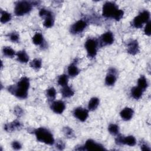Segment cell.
I'll return each mask as SVG.
<instances>
[{
	"mask_svg": "<svg viewBox=\"0 0 151 151\" xmlns=\"http://www.w3.org/2000/svg\"><path fill=\"white\" fill-rule=\"evenodd\" d=\"M137 86L144 91L148 86V83L146 78L144 76H141L137 81Z\"/></svg>",
	"mask_w": 151,
	"mask_h": 151,
	"instance_id": "22",
	"label": "cell"
},
{
	"mask_svg": "<svg viewBox=\"0 0 151 151\" xmlns=\"http://www.w3.org/2000/svg\"><path fill=\"white\" fill-rule=\"evenodd\" d=\"M99 99L97 97H93L90 99L88 104V109L90 110H94L99 104Z\"/></svg>",
	"mask_w": 151,
	"mask_h": 151,
	"instance_id": "23",
	"label": "cell"
},
{
	"mask_svg": "<svg viewBox=\"0 0 151 151\" xmlns=\"http://www.w3.org/2000/svg\"><path fill=\"white\" fill-rule=\"evenodd\" d=\"M139 51V47L136 40H132L127 45V52L132 54L135 55Z\"/></svg>",
	"mask_w": 151,
	"mask_h": 151,
	"instance_id": "15",
	"label": "cell"
},
{
	"mask_svg": "<svg viewBox=\"0 0 151 151\" xmlns=\"http://www.w3.org/2000/svg\"><path fill=\"white\" fill-rule=\"evenodd\" d=\"M55 146H56V147H57V149L60 150H63L65 147V145L62 140H58L56 142Z\"/></svg>",
	"mask_w": 151,
	"mask_h": 151,
	"instance_id": "35",
	"label": "cell"
},
{
	"mask_svg": "<svg viewBox=\"0 0 151 151\" xmlns=\"http://www.w3.org/2000/svg\"><path fill=\"white\" fill-rule=\"evenodd\" d=\"M108 130L112 135H118L119 133V127L116 124H110L108 127Z\"/></svg>",
	"mask_w": 151,
	"mask_h": 151,
	"instance_id": "27",
	"label": "cell"
},
{
	"mask_svg": "<svg viewBox=\"0 0 151 151\" xmlns=\"http://www.w3.org/2000/svg\"><path fill=\"white\" fill-rule=\"evenodd\" d=\"M114 42V36L110 31L103 34L100 37V43L102 46L110 45Z\"/></svg>",
	"mask_w": 151,
	"mask_h": 151,
	"instance_id": "11",
	"label": "cell"
},
{
	"mask_svg": "<svg viewBox=\"0 0 151 151\" xmlns=\"http://www.w3.org/2000/svg\"><path fill=\"white\" fill-rule=\"evenodd\" d=\"M4 55L7 57L12 58L15 55V51L10 47H4L2 50Z\"/></svg>",
	"mask_w": 151,
	"mask_h": 151,
	"instance_id": "24",
	"label": "cell"
},
{
	"mask_svg": "<svg viewBox=\"0 0 151 151\" xmlns=\"http://www.w3.org/2000/svg\"><path fill=\"white\" fill-rule=\"evenodd\" d=\"M140 149L142 150H146V151H150V149L148 145L145 142H141L140 143Z\"/></svg>",
	"mask_w": 151,
	"mask_h": 151,
	"instance_id": "37",
	"label": "cell"
},
{
	"mask_svg": "<svg viewBox=\"0 0 151 151\" xmlns=\"http://www.w3.org/2000/svg\"><path fill=\"white\" fill-rule=\"evenodd\" d=\"M102 14L106 18H111L116 21H119L123 17L124 12L119 9L114 2H106L103 6Z\"/></svg>",
	"mask_w": 151,
	"mask_h": 151,
	"instance_id": "2",
	"label": "cell"
},
{
	"mask_svg": "<svg viewBox=\"0 0 151 151\" xmlns=\"http://www.w3.org/2000/svg\"><path fill=\"white\" fill-rule=\"evenodd\" d=\"M29 87V80L27 77H22L17 86H10L8 90L13 95L19 99H24L27 97L28 90Z\"/></svg>",
	"mask_w": 151,
	"mask_h": 151,
	"instance_id": "1",
	"label": "cell"
},
{
	"mask_svg": "<svg viewBox=\"0 0 151 151\" xmlns=\"http://www.w3.org/2000/svg\"><path fill=\"white\" fill-rule=\"evenodd\" d=\"M134 111L132 108L125 107L120 113L122 119L125 121L130 120L133 116Z\"/></svg>",
	"mask_w": 151,
	"mask_h": 151,
	"instance_id": "14",
	"label": "cell"
},
{
	"mask_svg": "<svg viewBox=\"0 0 151 151\" xmlns=\"http://www.w3.org/2000/svg\"><path fill=\"white\" fill-rule=\"evenodd\" d=\"M44 41V38L41 33H36L32 37V42L35 45H41Z\"/></svg>",
	"mask_w": 151,
	"mask_h": 151,
	"instance_id": "25",
	"label": "cell"
},
{
	"mask_svg": "<svg viewBox=\"0 0 151 151\" xmlns=\"http://www.w3.org/2000/svg\"><path fill=\"white\" fill-rule=\"evenodd\" d=\"M17 60L22 63H26L29 60V57L27 52L24 50L19 51L17 53Z\"/></svg>",
	"mask_w": 151,
	"mask_h": 151,
	"instance_id": "18",
	"label": "cell"
},
{
	"mask_svg": "<svg viewBox=\"0 0 151 151\" xmlns=\"http://www.w3.org/2000/svg\"><path fill=\"white\" fill-rule=\"evenodd\" d=\"M12 147L15 150H19L21 148V145L18 141H14L12 143Z\"/></svg>",
	"mask_w": 151,
	"mask_h": 151,
	"instance_id": "34",
	"label": "cell"
},
{
	"mask_svg": "<svg viewBox=\"0 0 151 151\" xmlns=\"http://www.w3.org/2000/svg\"><path fill=\"white\" fill-rule=\"evenodd\" d=\"M98 42L94 38H88L85 42V48L86 49L88 56L93 58L96 55L97 51Z\"/></svg>",
	"mask_w": 151,
	"mask_h": 151,
	"instance_id": "7",
	"label": "cell"
},
{
	"mask_svg": "<svg viewBox=\"0 0 151 151\" xmlns=\"http://www.w3.org/2000/svg\"><path fill=\"white\" fill-rule=\"evenodd\" d=\"M87 22L84 20L81 19L74 23L70 28V32L74 34L82 32L87 27Z\"/></svg>",
	"mask_w": 151,
	"mask_h": 151,
	"instance_id": "8",
	"label": "cell"
},
{
	"mask_svg": "<svg viewBox=\"0 0 151 151\" xmlns=\"http://www.w3.org/2000/svg\"><path fill=\"white\" fill-rule=\"evenodd\" d=\"M30 66L32 68L35 70H39L41 67L42 62L41 60L39 58H35L33 60H32L30 63Z\"/></svg>",
	"mask_w": 151,
	"mask_h": 151,
	"instance_id": "28",
	"label": "cell"
},
{
	"mask_svg": "<svg viewBox=\"0 0 151 151\" xmlns=\"http://www.w3.org/2000/svg\"><path fill=\"white\" fill-rule=\"evenodd\" d=\"M143 90L138 86L134 87L131 89V95L135 99H140L143 94Z\"/></svg>",
	"mask_w": 151,
	"mask_h": 151,
	"instance_id": "20",
	"label": "cell"
},
{
	"mask_svg": "<svg viewBox=\"0 0 151 151\" xmlns=\"http://www.w3.org/2000/svg\"><path fill=\"white\" fill-rule=\"evenodd\" d=\"M144 32L146 35H148V36L150 35V21L146 23V25L144 29Z\"/></svg>",
	"mask_w": 151,
	"mask_h": 151,
	"instance_id": "33",
	"label": "cell"
},
{
	"mask_svg": "<svg viewBox=\"0 0 151 151\" xmlns=\"http://www.w3.org/2000/svg\"><path fill=\"white\" fill-rule=\"evenodd\" d=\"M35 137L38 141L46 145H52L55 141L51 133L44 127H39L34 131Z\"/></svg>",
	"mask_w": 151,
	"mask_h": 151,
	"instance_id": "3",
	"label": "cell"
},
{
	"mask_svg": "<svg viewBox=\"0 0 151 151\" xmlns=\"http://www.w3.org/2000/svg\"><path fill=\"white\" fill-rule=\"evenodd\" d=\"M32 2L22 1H18L15 4L14 12L18 16H21L28 13L32 9Z\"/></svg>",
	"mask_w": 151,
	"mask_h": 151,
	"instance_id": "4",
	"label": "cell"
},
{
	"mask_svg": "<svg viewBox=\"0 0 151 151\" xmlns=\"http://www.w3.org/2000/svg\"><path fill=\"white\" fill-rule=\"evenodd\" d=\"M68 81V77L66 74L61 75L58 79V84L62 87H64L67 85Z\"/></svg>",
	"mask_w": 151,
	"mask_h": 151,
	"instance_id": "29",
	"label": "cell"
},
{
	"mask_svg": "<svg viewBox=\"0 0 151 151\" xmlns=\"http://www.w3.org/2000/svg\"><path fill=\"white\" fill-rule=\"evenodd\" d=\"M136 140L134 136H128L127 137H123L122 140V145H126L130 146H133L136 145Z\"/></svg>",
	"mask_w": 151,
	"mask_h": 151,
	"instance_id": "17",
	"label": "cell"
},
{
	"mask_svg": "<svg viewBox=\"0 0 151 151\" xmlns=\"http://www.w3.org/2000/svg\"><path fill=\"white\" fill-rule=\"evenodd\" d=\"M22 113H23V110L19 106H17L14 109V113L16 116H21L22 114Z\"/></svg>",
	"mask_w": 151,
	"mask_h": 151,
	"instance_id": "36",
	"label": "cell"
},
{
	"mask_svg": "<svg viewBox=\"0 0 151 151\" xmlns=\"http://www.w3.org/2000/svg\"><path fill=\"white\" fill-rule=\"evenodd\" d=\"M46 94L50 100H53L55 98V96H56L55 89L54 87L49 88L47 90Z\"/></svg>",
	"mask_w": 151,
	"mask_h": 151,
	"instance_id": "30",
	"label": "cell"
},
{
	"mask_svg": "<svg viewBox=\"0 0 151 151\" xmlns=\"http://www.w3.org/2000/svg\"><path fill=\"white\" fill-rule=\"evenodd\" d=\"M84 149L87 150H104L106 149L104 146L95 141L89 139L87 140L84 146Z\"/></svg>",
	"mask_w": 151,
	"mask_h": 151,
	"instance_id": "9",
	"label": "cell"
},
{
	"mask_svg": "<svg viewBox=\"0 0 151 151\" xmlns=\"http://www.w3.org/2000/svg\"><path fill=\"white\" fill-rule=\"evenodd\" d=\"M63 133L64 134V135L68 138H71L74 136L73 130L71 128H70L69 127H64L63 129Z\"/></svg>",
	"mask_w": 151,
	"mask_h": 151,
	"instance_id": "31",
	"label": "cell"
},
{
	"mask_svg": "<svg viewBox=\"0 0 151 151\" xmlns=\"http://www.w3.org/2000/svg\"><path fill=\"white\" fill-rule=\"evenodd\" d=\"M116 81V71L114 68H111L109 71V74L106 76L105 78V83L107 86H113Z\"/></svg>",
	"mask_w": 151,
	"mask_h": 151,
	"instance_id": "13",
	"label": "cell"
},
{
	"mask_svg": "<svg viewBox=\"0 0 151 151\" xmlns=\"http://www.w3.org/2000/svg\"><path fill=\"white\" fill-rule=\"evenodd\" d=\"M21 127V124L19 121L14 120L12 122L6 123L4 126V129L8 132H12Z\"/></svg>",
	"mask_w": 151,
	"mask_h": 151,
	"instance_id": "16",
	"label": "cell"
},
{
	"mask_svg": "<svg viewBox=\"0 0 151 151\" xmlns=\"http://www.w3.org/2000/svg\"><path fill=\"white\" fill-rule=\"evenodd\" d=\"M61 93L63 97H65V98L70 97L73 96L74 94L73 90L70 87H69L68 85L63 87V88L61 90Z\"/></svg>",
	"mask_w": 151,
	"mask_h": 151,
	"instance_id": "19",
	"label": "cell"
},
{
	"mask_svg": "<svg viewBox=\"0 0 151 151\" xmlns=\"http://www.w3.org/2000/svg\"><path fill=\"white\" fill-rule=\"evenodd\" d=\"M1 22L2 23H6L9 21L11 19V15L6 11L1 10Z\"/></svg>",
	"mask_w": 151,
	"mask_h": 151,
	"instance_id": "26",
	"label": "cell"
},
{
	"mask_svg": "<svg viewBox=\"0 0 151 151\" xmlns=\"http://www.w3.org/2000/svg\"><path fill=\"white\" fill-rule=\"evenodd\" d=\"M74 116L81 122H84L86 120L88 116V111L87 109H85L82 107L76 108L74 112Z\"/></svg>",
	"mask_w": 151,
	"mask_h": 151,
	"instance_id": "10",
	"label": "cell"
},
{
	"mask_svg": "<svg viewBox=\"0 0 151 151\" xmlns=\"http://www.w3.org/2000/svg\"><path fill=\"white\" fill-rule=\"evenodd\" d=\"M65 103L61 100L54 101L51 105V109L54 113L57 114H61L65 110Z\"/></svg>",
	"mask_w": 151,
	"mask_h": 151,
	"instance_id": "12",
	"label": "cell"
},
{
	"mask_svg": "<svg viewBox=\"0 0 151 151\" xmlns=\"http://www.w3.org/2000/svg\"><path fill=\"white\" fill-rule=\"evenodd\" d=\"M9 38L10 40L14 42H18L19 38V34L16 32H12L9 34Z\"/></svg>",
	"mask_w": 151,
	"mask_h": 151,
	"instance_id": "32",
	"label": "cell"
},
{
	"mask_svg": "<svg viewBox=\"0 0 151 151\" xmlns=\"http://www.w3.org/2000/svg\"><path fill=\"white\" fill-rule=\"evenodd\" d=\"M67 71H68V75L71 77H75V76H77L79 73V71H80L78 68L76 66V65L74 63L70 64L68 66Z\"/></svg>",
	"mask_w": 151,
	"mask_h": 151,
	"instance_id": "21",
	"label": "cell"
},
{
	"mask_svg": "<svg viewBox=\"0 0 151 151\" xmlns=\"http://www.w3.org/2000/svg\"><path fill=\"white\" fill-rule=\"evenodd\" d=\"M149 18L150 12L148 11H143L133 19L132 22L133 25L136 28H141L145 23L149 21Z\"/></svg>",
	"mask_w": 151,
	"mask_h": 151,
	"instance_id": "5",
	"label": "cell"
},
{
	"mask_svg": "<svg viewBox=\"0 0 151 151\" xmlns=\"http://www.w3.org/2000/svg\"><path fill=\"white\" fill-rule=\"evenodd\" d=\"M39 15L41 17L44 19L43 25L46 28L51 27L54 22V19L52 15V13L44 8L41 9L39 12Z\"/></svg>",
	"mask_w": 151,
	"mask_h": 151,
	"instance_id": "6",
	"label": "cell"
}]
</instances>
